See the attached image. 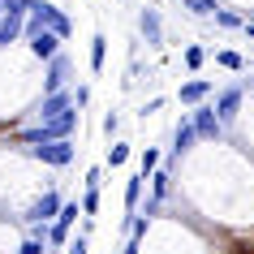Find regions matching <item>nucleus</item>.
Masks as SVG:
<instances>
[{
  "label": "nucleus",
  "mask_w": 254,
  "mask_h": 254,
  "mask_svg": "<svg viewBox=\"0 0 254 254\" xmlns=\"http://www.w3.org/2000/svg\"><path fill=\"white\" fill-rule=\"evenodd\" d=\"M241 104H246V86H224V91H215L211 108H215V117H220V125H224V129L241 117Z\"/></svg>",
  "instance_id": "5"
},
{
  "label": "nucleus",
  "mask_w": 254,
  "mask_h": 254,
  "mask_svg": "<svg viewBox=\"0 0 254 254\" xmlns=\"http://www.w3.org/2000/svg\"><path fill=\"white\" fill-rule=\"evenodd\" d=\"M65 108H73V91H69V86H65V91H56V95H43L39 104H35V121H39V125H43V121L61 117Z\"/></svg>",
  "instance_id": "8"
},
{
  "label": "nucleus",
  "mask_w": 254,
  "mask_h": 254,
  "mask_svg": "<svg viewBox=\"0 0 254 254\" xmlns=\"http://www.w3.org/2000/svg\"><path fill=\"white\" fill-rule=\"evenodd\" d=\"M65 254H91V237H86V233H78V237H69Z\"/></svg>",
  "instance_id": "24"
},
{
  "label": "nucleus",
  "mask_w": 254,
  "mask_h": 254,
  "mask_svg": "<svg viewBox=\"0 0 254 254\" xmlns=\"http://www.w3.org/2000/svg\"><path fill=\"white\" fill-rule=\"evenodd\" d=\"M138 35H142L147 48H164V17L151 0H147V9H138Z\"/></svg>",
  "instance_id": "6"
},
{
  "label": "nucleus",
  "mask_w": 254,
  "mask_h": 254,
  "mask_svg": "<svg viewBox=\"0 0 254 254\" xmlns=\"http://www.w3.org/2000/svg\"><path fill=\"white\" fill-rule=\"evenodd\" d=\"M69 78H73V61H69L65 52H56L52 61H43V95H56L65 91Z\"/></svg>",
  "instance_id": "4"
},
{
  "label": "nucleus",
  "mask_w": 254,
  "mask_h": 254,
  "mask_svg": "<svg viewBox=\"0 0 254 254\" xmlns=\"http://www.w3.org/2000/svg\"><path fill=\"white\" fill-rule=\"evenodd\" d=\"M48 246H52V250L69 246V228H56V224H48Z\"/></svg>",
  "instance_id": "23"
},
{
  "label": "nucleus",
  "mask_w": 254,
  "mask_h": 254,
  "mask_svg": "<svg viewBox=\"0 0 254 254\" xmlns=\"http://www.w3.org/2000/svg\"><path fill=\"white\" fill-rule=\"evenodd\" d=\"M39 30H52V35L69 39V35H73V22L56 9L52 0H30V13H26V26H22V39L39 35Z\"/></svg>",
  "instance_id": "1"
},
{
  "label": "nucleus",
  "mask_w": 254,
  "mask_h": 254,
  "mask_svg": "<svg viewBox=\"0 0 254 254\" xmlns=\"http://www.w3.org/2000/svg\"><path fill=\"white\" fill-rule=\"evenodd\" d=\"M125 160H129V147H125V142H112V147H108V168H121Z\"/></svg>",
  "instance_id": "20"
},
{
  "label": "nucleus",
  "mask_w": 254,
  "mask_h": 254,
  "mask_svg": "<svg viewBox=\"0 0 254 254\" xmlns=\"http://www.w3.org/2000/svg\"><path fill=\"white\" fill-rule=\"evenodd\" d=\"M0 17H4V9H0Z\"/></svg>",
  "instance_id": "32"
},
{
  "label": "nucleus",
  "mask_w": 254,
  "mask_h": 254,
  "mask_svg": "<svg viewBox=\"0 0 254 254\" xmlns=\"http://www.w3.org/2000/svg\"><path fill=\"white\" fill-rule=\"evenodd\" d=\"M61 202H65V198H61V190H56V186H48V190L39 194V198L30 202L26 224H30V220H39V224H52V220H56V211H61Z\"/></svg>",
  "instance_id": "7"
},
{
  "label": "nucleus",
  "mask_w": 254,
  "mask_h": 254,
  "mask_svg": "<svg viewBox=\"0 0 254 254\" xmlns=\"http://www.w3.org/2000/svg\"><path fill=\"white\" fill-rule=\"evenodd\" d=\"M17 254H48V241H35V237H26L22 246H17Z\"/></svg>",
  "instance_id": "27"
},
{
  "label": "nucleus",
  "mask_w": 254,
  "mask_h": 254,
  "mask_svg": "<svg viewBox=\"0 0 254 254\" xmlns=\"http://www.w3.org/2000/svg\"><path fill=\"white\" fill-rule=\"evenodd\" d=\"M104 61H108V35H91V73H104Z\"/></svg>",
  "instance_id": "15"
},
{
  "label": "nucleus",
  "mask_w": 254,
  "mask_h": 254,
  "mask_svg": "<svg viewBox=\"0 0 254 254\" xmlns=\"http://www.w3.org/2000/svg\"><path fill=\"white\" fill-rule=\"evenodd\" d=\"M211 22H215V26H224V30H241V22H246V17H241L237 9H224V4H215Z\"/></svg>",
  "instance_id": "16"
},
{
  "label": "nucleus",
  "mask_w": 254,
  "mask_h": 254,
  "mask_svg": "<svg viewBox=\"0 0 254 254\" xmlns=\"http://www.w3.org/2000/svg\"><path fill=\"white\" fill-rule=\"evenodd\" d=\"M61 35H52V30H39V35H30V56L35 61H52L56 52H61Z\"/></svg>",
  "instance_id": "10"
},
{
  "label": "nucleus",
  "mask_w": 254,
  "mask_h": 254,
  "mask_svg": "<svg viewBox=\"0 0 254 254\" xmlns=\"http://www.w3.org/2000/svg\"><path fill=\"white\" fill-rule=\"evenodd\" d=\"M241 30H246V35H250V39H254V13L246 17V22H241Z\"/></svg>",
  "instance_id": "31"
},
{
  "label": "nucleus",
  "mask_w": 254,
  "mask_h": 254,
  "mask_svg": "<svg viewBox=\"0 0 254 254\" xmlns=\"http://www.w3.org/2000/svg\"><path fill=\"white\" fill-rule=\"evenodd\" d=\"M190 125H194L198 142H220V138H224V125H220V117H215V108L207 104V99L190 108Z\"/></svg>",
  "instance_id": "2"
},
{
  "label": "nucleus",
  "mask_w": 254,
  "mask_h": 254,
  "mask_svg": "<svg viewBox=\"0 0 254 254\" xmlns=\"http://www.w3.org/2000/svg\"><path fill=\"white\" fill-rule=\"evenodd\" d=\"M215 65H220V69H233V73H241V69H246V56L233 52V48H220V52H215Z\"/></svg>",
  "instance_id": "17"
},
{
  "label": "nucleus",
  "mask_w": 254,
  "mask_h": 254,
  "mask_svg": "<svg viewBox=\"0 0 254 254\" xmlns=\"http://www.w3.org/2000/svg\"><path fill=\"white\" fill-rule=\"evenodd\" d=\"M181 56H186V69H202V61H207V52H202L198 43H190V48H186Z\"/></svg>",
  "instance_id": "22"
},
{
  "label": "nucleus",
  "mask_w": 254,
  "mask_h": 254,
  "mask_svg": "<svg viewBox=\"0 0 254 254\" xmlns=\"http://www.w3.org/2000/svg\"><path fill=\"white\" fill-rule=\"evenodd\" d=\"M151 181V198H168V194H173V173H168V164H160V168H155V173L147 177Z\"/></svg>",
  "instance_id": "13"
},
{
  "label": "nucleus",
  "mask_w": 254,
  "mask_h": 254,
  "mask_svg": "<svg viewBox=\"0 0 254 254\" xmlns=\"http://www.w3.org/2000/svg\"><path fill=\"white\" fill-rule=\"evenodd\" d=\"M0 9H4V13H17V17H26V13H30V0H0Z\"/></svg>",
  "instance_id": "25"
},
{
  "label": "nucleus",
  "mask_w": 254,
  "mask_h": 254,
  "mask_svg": "<svg viewBox=\"0 0 254 254\" xmlns=\"http://www.w3.org/2000/svg\"><path fill=\"white\" fill-rule=\"evenodd\" d=\"M194 142H198V134H194V125H190V112H186V117H181V125L173 129V155H186Z\"/></svg>",
  "instance_id": "12"
},
{
  "label": "nucleus",
  "mask_w": 254,
  "mask_h": 254,
  "mask_svg": "<svg viewBox=\"0 0 254 254\" xmlns=\"http://www.w3.org/2000/svg\"><path fill=\"white\" fill-rule=\"evenodd\" d=\"M160 164H164V155H160L155 147H147V151H142V160H138V173H142V177H151L155 168H160Z\"/></svg>",
  "instance_id": "18"
},
{
  "label": "nucleus",
  "mask_w": 254,
  "mask_h": 254,
  "mask_svg": "<svg viewBox=\"0 0 254 254\" xmlns=\"http://www.w3.org/2000/svg\"><path fill=\"white\" fill-rule=\"evenodd\" d=\"M82 215H86V220L99 215V190H86V194H82Z\"/></svg>",
  "instance_id": "21"
},
{
  "label": "nucleus",
  "mask_w": 254,
  "mask_h": 254,
  "mask_svg": "<svg viewBox=\"0 0 254 254\" xmlns=\"http://www.w3.org/2000/svg\"><path fill=\"white\" fill-rule=\"evenodd\" d=\"M142 186H147V177H142V173H134L129 181H125V211H129V215H138V202H142Z\"/></svg>",
  "instance_id": "14"
},
{
  "label": "nucleus",
  "mask_w": 254,
  "mask_h": 254,
  "mask_svg": "<svg viewBox=\"0 0 254 254\" xmlns=\"http://www.w3.org/2000/svg\"><path fill=\"white\" fill-rule=\"evenodd\" d=\"M26 151L48 168H69L73 164V142L69 138H52V142H39V147H26Z\"/></svg>",
  "instance_id": "3"
},
{
  "label": "nucleus",
  "mask_w": 254,
  "mask_h": 254,
  "mask_svg": "<svg viewBox=\"0 0 254 254\" xmlns=\"http://www.w3.org/2000/svg\"><path fill=\"white\" fill-rule=\"evenodd\" d=\"M215 95V86H211V78H190V82H181V91H177V99L186 108H194V104H202V99H211Z\"/></svg>",
  "instance_id": "9"
},
{
  "label": "nucleus",
  "mask_w": 254,
  "mask_h": 254,
  "mask_svg": "<svg viewBox=\"0 0 254 254\" xmlns=\"http://www.w3.org/2000/svg\"><path fill=\"white\" fill-rule=\"evenodd\" d=\"M142 4H147V0H142Z\"/></svg>",
  "instance_id": "33"
},
{
  "label": "nucleus",
  "mask_w": 254,
  "mask_h": 254,
  "mask_svg": "<svg viewBox=\"0 0 254 254\" xmlns=\"http://www.w3.org/2000/svg\"><path fill=\"white\" fill-rule=\"evenodd\" d=\"M104 134H108V138L121 134V112H112V108H108V117H104Z\"/></svg>",
  "instance_id": "26"
},
{
  "label": "nucleus",
  "mask_w": 254,
  "mask_h": 254,
  "mask_svg": "<svg viewBox=\"0 0 254 254\" xmlns=\"http://www.w3.org/2000/svg\"><path fill=\"white\" fill-rule=\"evenodd\" d=\"M22 26H26V17H17V13L0 17V52L13 48V43H22Z\"/></svg>",
  "instance_id": "11"
},
{
  "label": "nucleus",
  "mask_w": 254,
  "mask_h": 254,
  "mask_svg": "<svg viewBox=\"0 0 254 254\" xmlns=\"http://www.w3.org/2000/svg\"><path fill=\"white\" fill-rule=\"evenodd\" d=\"M86 104H91V86L82 82V86H73V108H78V112H82V108H86Z\"/></svg>",
  "instance_id": "29"
},
{
  "label": "nucleus",
  "mask_w": 254,
  "mask_h": 254,
  "mask_svg": "<svg viewBox=\"0 0 254 254\" xmlns=\"http://www.w3.org/2000/svg\"><path fill=\"white\" fill-rule=\"evenodd\" d=\"M164 108V95H155V99H147V104H142V117H151V112H160Z\"/></svg>",
  "instance_id": "30"
},
{
  "label": "nucleus",
  "mask_w": 254,
  "mask_h": 254,
  "mask_svg": "<svg viewBox=\"0 0 254 254\" xmlns=\"http://www.w3.org/2000/svg\"><path fill=\"white\" fill-rule=\"evenodd\" d=\"M181 4H186L190 13L194 17H211L215 13V4H220V0H181Z\"/></svg>",
  "instance_id": "19"
},
{
  "label": "nucleus",
  "mask_w": 254,
  "mask_h": 254,
  "mask_svg": "<svg viewBox=\"0 0 254 254\" xmlns=\"http://www.w3.org/2000/svg\"><path fill=\"white\" fill-rule=\"evenodd\" d=\"M82 186H86V190H99V186H104V168H99V164L86 168V181H82Z\"/></svg>",
  "instance_id": "28"
}]
</instances>
